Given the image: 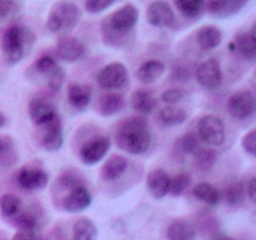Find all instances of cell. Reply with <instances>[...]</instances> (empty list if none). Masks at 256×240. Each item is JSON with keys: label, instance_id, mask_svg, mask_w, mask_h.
<instances>
[{"label": "cell", "instance_id": "6da1fadb", "mask_svg": "<svg viewBox=\"0 0 256 240\" xmlns=\"http://www.w3.org/2000/svg\"><path fill=\"white\" fill-rule=\"evenodd\" d=\"M139 20V9L134 4H125L102 20V36L106 45L122 48L132 39Z\"/></svg>", "mask_w": 256, "mask_h": 240}, {"label": "cell", "instance_id": "7a4b0ae2", "mask_svg": "<svg viewBox=\"0 0 256 240\" xmlns=\"http://www.w3.org/2000/svg\"><path fill=\"white\" fill-rule=\"evenodd\" d=\"M152 129L142 115L129 116L122 120L115 132L116 145L132 155H142L152 146Z\"/></svg>", "mask_w": 256, "mask_h": 240}, {"label": "cell", "instance_id": "3957f363", "mask_svg": "<svg viewBox=\"0 0 256 240\" xmlns=\"http://www.w3.org/2000/svg\"><path fill=\"white\" fill-rule=\"evenodd\" d=\"M36 42V36L30 28L24 25H12L2 34V55L9 65H15L22 62L30 52Z\"/></svg>", "mask_w": 256, "mask_h": 240}, {"label": "cell", "instance_id": "277c9868", "mask_svg": "<svg viewBox=\"0 0 256 240\" xmlns=\"http://www.w3.org/2000/svg\"><path fill=\"white\" fill-rule=\"evenodd\" d=\"M82 19V12L76 4L68 0L56 2L50 9L46 19V28L52 34H69Z\"/></svg>", "mask_w": 256, "mask_h": 240}, {"label": "cell", "instance_id": "5b68a950", "mask_svg": "<svg viewBox=\"0 0 256 240\" xmlns=\"http://www.w3.org/2000/svg\"><path fill=\"white\" fill-rule=\"evenodd\" d=\"M30 70L40 75L45 82L48 89L52 92H58L65 82L64 69L52 55H42L32 64Z\"/></svg>", "mask_w": 256, "mask_h": 240}, {"label": "cell", "instance_id": "8992f818", "mask_svg": "<svg viewBox=\"0 0 256 240\" xmlns=\"http://www.w3.org/2000/svg\"><path fill=\"white\" fill-rule=\"evenodd\" d=\"M198 138L210 146H220L225 142L224 122L216 115H205L196 126Z\"/></svg>", "mask_w": 256, "mask_h": 240}, {"label": "cell", "instance_id": "52a82bcc", "mask_svg": "<svg viewBox=\"0 0 256 240\" xmlns=\"http://www.w3.org/2000/svg\"><path fill=\"white\" fill-rule=\"evenodd\" d=\"M129 82V72L126 66L122 62H110L100 69L96 75V82L102 89L109 90H119L126 86Z\"/></svg>", "mask_w": 256, "mask_h": 240}, {"label": "cell", "instance_id": "ba28073f", "mask_svg": "<svg viewBox=\"0 0 256 240\" xmlns=\"http://www.w3.org/2000/svg\"><path fill=\"white\" fill-rule=\"evenodd\" d=\"M228 109L230 115L238 120H245L255 112V96L250 90H239L229 98Z\"/></svg>", "mask_w": 256, "mask_h": 240}, {"label": "cell", "instance_id": "9c48e42d", "mask_svg": "<svg viewBox=\"0 0 256 240\" xmlns=\"http://www.w3.org/2000/svg\"><path fill=\"white\" fill-rule=\"evenodd\" d=\"M196 80L204 89L216 90L222 82V65L216 58H209L198 66Z\"/></svg>", "mask_w": 256, "mask_h": 240}, {"label": "cell", "instance_id": "30bf717a", "mask_svg": "<svg viewBox=\"0 0 256 240\" xmlns=\"http://www.w3.org/2000/svg\"><path fill=\"white\" fill-rule=\"evenodd\" d=\"M40 144L46 152H54L62 149L64 144V135H62V122L59 115L42 125L40 132Z\"/></svg>", "mask_w": 256, "mask_h": 240}, {"label": "cell", "instance_id": "8fae6325", "mask_svg": "<svg viewBox=\"0 0 256 240\" xmlns=\"http://www.w3.org/2000/svg\"><path fill=\"white\" fill-rule=\"evenodd\" d=\"M112 142L108 136H100L90 139L85 142L79 152L80 160L86 165H94L105 158L110 149Z\"/></svg>", "mask_w": 256, "mask_h": 240}, {"label": "cell", "instance_id": "7c38bea8", "mask_svg": "<svg viewBox=\"0 0 256 240\" xmlns=\"http://www.w3.org/2000/svg\"><path fill=\"white\" fill-rule=\"evenodd\" d=\"M146 20L154 28H172L175 24V14L168 2L156 0L148 6Z\"/></svg>", "mask_w": 256, "mask_h": 240}, {"label": "cell", "instance_id": "4fadbf2b", "mask_svg": "<svg viewBox=\"0 0 256 240\" xmlns=\"http://www.w3.org/2000/svg\"><path fill=\"white\" fill-rule=\"evenodd\" d=\"M16 182L20 188L29 192L44 189L49 182V175L42 169L32 166H24L18 172Z\"/></svg>", "mask_w": 256, "mask_h": 240}, {"label": "cell", "instance_id": "5bb4252c", "mask_svg": "<svg viewBox=\"0 0 256 240\" xmlns=\"http://www.w3.org/2000/svg\"><path fill=\"white\" fill-rule=\"evenodd\" d=\"M92 202V196L85 185L78 184L70 189L69 194L62 199V208L68 212H80L88 209Z\"/></svg>", "mask_w": 256, "mask_h": 240}, {"label": "cell", "instance_id": "9a60e30c", "mask_svg": "<svg viewBox=\"0 0 256 240\" xmlns=\"http://www.w3.org/2000/svg\"><path fill=\"white\" fill-rule=\"evenodd\" d=\"M28 112H29L30 119L38 126L45 125L58 115L55 105L50 100L45 99V98H35V99H32L29 102Z\"/></svg>", "mask_w": 256, "mask_h": 240}, {"label": "cell", "instance_id": "2e32d148", "mask_svg": "<svg viewBox=\"0 0 256 240\" xmlns=\"http://www.w3.org/2000/svg\"><path fill=\"white\" fill-rule=\"evenodd\" d=\"M85 55V45L78 38L65 36L60 38L56 44V56L65 62H75Z\"/></svg>", "mask_w": 256, "mask_h": 240}, {"label": "cell", "instance_id": "e0dca14e", "mask_svg": "<svg viewBox=\"0 0 256 240\" xmlns=\"http://www.w3.org/2000/svg\"><path fill=\"white\" fill-rule=\"evenodd\" d=\"M249 0H205L206 12L216 19H225L242 12Z\"/></svg>", "mask_w": 256, "mask_h": 240}, {"label": "cell", "instance_id": "ac0fdd59", "mask_svg": "<svg viewBox=\"0 0 256 240\" xmlns=\"http://www.w3.org/2000/svg\"><path fill=\"white\" fill-rule=\"evenodd\" d=\"M256 26L252 24L249 32H240L235 36V39L230 42V49L232 52H238L242 59L252 62L256 56Z\"/></svg>", "mask_w": 256, "mask_h": 240}, {"label": "cell", "instance_id": "d6986e66", "mask_svg": "<svg viewBox=\"0 0 256 240\" xmlns=\"http://www.w3.org/2000/svg\"><path fill=\"white\" fill-rule=\"evenodd\" d=\"M92 86L80 82H72L68 86V102L78 112H84L92 102Z\"/></svg>", "mask_w": 256, "mask_h": 240}, {"label": "cell", "instance_id": "ffe728a7", "mask_svg": "<svg viewBox=\"0 0 256 240\" xmlns=\"http://www.w3.org/2000/svg\"><path fill=\"white\" fill-rule=\"evenodd\" d=\"M170 182H172V178L162 169L152 170L146 178L148 190H149L152 198L162 199V198L169 194Z\"/></svg>", "mask_w": 256, "mask_h": 240}, {"label": "cell", "instance_id": "44dd1931", "mask_svg": "<svg viewBox=\"0 0 256 240\" xmlns=\"http://www.w3.org/2000/svg\"><path fill=\"white\" fill-rule=\"evenodd\" d=\"M165 72L164 62L156 59H150L142 62L136 70V78L142 84H152Z\"/></svg>", "mask_w": 256, "mask_h": 240}, {"label": "cell", "instance_id": "7402d4cb", "mask_svg": "<svg viewBox=\"0 0 256 240\" xmlns=\"http://www.w3.org/2000/svg\"><path fill=\"white\" fill-rule=\"evenodd\" d=\"M124 106V96L120 92H109L102 94L98 102V112L102 116H112Z\"/></svg>", "mask_w": 256, "mask_h": 240}, {"label": "cell", "instance_id": "603a6c76", "mask_svg": "<svg viewBox=\"0 0 256 240\" xmlns=\"http://www.w3.org/2000/svg\"><path fill=\"white\" fill-rule=\"evenodd\" d=\"M128 168V160L126 158L122 155L114 154L104 162L102 168V178L106 182H114V180L119 179Z\"/></svg>", "mask_w": 256, "mask_h": 240}, {"label": "cell", "instance_id": "cb8c5ba5", "mask_svg": "<svg viewBox=\"0 0 256 240\" xmlns=\"http://www.w3.org/2000/svg\"><path fill=\"white\" fill-rule=\"evenodd\" d=\"M222 42V30L215 25H204L196 34V42L202 50H212Z\"/></svg>", "mask_w": 256, "mask_h": 240}, {"label": "cell", "instance_id": "d4e9b609", "mask_svg": "<svg viewBox=\"0 0 256 240\" xmlns=\"http://www.w3.org/2000/svg\"><path fill=\"white\" fill-rule=\"evenodd\" d=\"M168 240H195L196 229L186 220H172L166 229Z\"/></svg>", "mask_w": 256, "mask_h": 240}, {"label": "cell", "instance_id": "484cf974", "mask_svg": "<svg viewBox=\"0 0 256 240\" xmlns=\"http://www.w3.org/2000/svg\"><path fill=\"white\" fill-rule=\"evenodd\" d=\"M155 105V98L152 96V94L148 90L139 89L135 90L132 94V106L138 114H140L142 116L145 115H149L154 112Z\"/></svg>", "mask_w": 256, "mask_h": 240}, {"label": "cell", "instance_id": "4316f807", "mask_svg": "<svg viewBox=\"0 0 256 240\" xmlns=\"http://www.w3.org/2000/svg\"><path fill=\"white\" fill-rule=\"evenodd\" d=\"M98 228L89 218H80L74 222L72 240H96Z\"/></svg>", "mask_w": 256, "mask_h": 240}, {"label": "cell", "instance_id": "83f0119b", "mask_svg": "<svg viewBox=\"0 0 256 240\" xmlns=\"http://www.w3.org/2000/svg\"><path fill=\"white\" fill-rule=\"evenodd\" d=\"M159 120L164 126L166 128H174L178 125L182 124L186 120L188 114L185 110L182 108H178L175 105H168V106L162 108L159 112Z\"/></svg>", "mask_w": 256, "mask_h": 240}, {"label": "cell", "instance_id": "f1b7e54d", "mask_svg": "<svg viewBox=\"0 0 256 240\" xmlns=\"http://www.w3.org/2000/svg\"><path fill=\"white\" fill-rule=\"evenodd\" d=\"M192 195H194L198 200L210 205V206H215V205L219 204L220 202L219 190H218L214 185H212L210 182H199V184L194 188V190H192Z\"/></svg>", "mask_w": 256, "mask_h": 240}, {"label": "cell", "instance_id": "f546056e", "mask_svg": "<svg viewBox=\"0 0 256 240\" xmlns=\"http://www.w3.org/2000/svg\"><path fill=\"white\" fill-rule=\"evenodd\" d=\"M22 199L15 194L6 192V194L2 195V198H0V212H2V216L12 219L15 215L22 212Z\"/></svg>", "mask_w": 256, "mask_h": 240}, {"label": "cell", "instance_id": "4dcf8cb0", "mask_svg": "<svg viewBox=\"0 0 256 240\" xmlns=\"http://www.w3.org/2000/svg\"><path fill=\"white\" fill-rule=\"evenodd\" d=\"M16 162L15 142L10 135H0V165L9 166Z\"/></svg>", "mask_w": 256, "mask_h": 240}, {"label": "cell", "instance_id": "1f68e13d", "mask_svg": "<svg viewBox=\"0 0 256 240\" xmlns=\"http://www.w3.org/2000/svg\"><path fill=\"white\" fill-rule=\"evenodd\" d=\"M178 10L188 19H195L202 14L205 0H174Z\"/></svg>", "mask_w": 256, "mask_h": 240}, {"label": "cell", "instance_id": "d6a6232c", "mask_svg": "<svg viewBox=\"0 0 256 240\" xmlns=\"http://www.w3.org/2000/svg\"><path fill=\"white\" fill-rule=\"evenodd\" d=\"M224 198L228 204L238 206L245 199V185L240 182H234L226 186L224 192Z\"/></svg>", "mask_w": 256, "mask_h": 240}, {"label": "cell", "instance_id": "836d02e7", "mask_svg": "<svg viewBox=\"0 0 256 240\" xmlns=\"http://www.w3.org/2000/svg\"><path fill=\"white\" fill-rule=\"evenodd\" d=\"M12 220V225L19 230L35 232V229L38 228V216L32 212H20Z\"/></svg>", "mask_w": 256, "mask_h": 240}, {"label": "cell", "instance_id": "e575fe53", "mask_svg": "<svg viewBox=\"0 0 256 240\" xmlns=\"http://www.w3.org/2000/svg\"><path fill=\"white\" fill-rule=\"evenodd\" d=\"M195 164L200 170L205 172V170L212 169V165L216 162V152L212 149H205V148H200L196 152H195Z\"/></svg>", "mask_w": 256, "mask_h": 240}, {"label": "cell", "instance_id": "d590c367", "mask_svg": "<svg viewBox=\"0 0 256 240\" xmlns=\"http://www.w3.org/2000/svg\"><path fill=\"white\" fill-rule=\"evenodd\" d=\"M190 185V176L185 172H180L176 176H174L170 182V189L169 192L172 196H180L185 190L188 189V186Z\"/></svg>", "mask_w": 256, "mask_h": 240}, {"label": "cell", "instance_id": "8d00e7d4", "mask_svg": "<svg viewBox=\"0 0 256 240\" xmlns=\"http://www.w3.org/2000/svg\"><path fill=\"white\" fill-rule=\"evenodd\" d=\"M20 8L15 0H0V22L15 18Z\"/></svg>", "mask_w": 256, "mask_h": 240}, {"label": "cell", "instance_id": "74e56055", "mask_svg": "<svg viewBox=\"0 0 256 240\" xmlns=\"http://www.w3.org/2000/svg\"><path fill=\"white\" fill-rule=\"evenodd\" d=\"M180 148L185 154L194 155L200 149L199 138L194 132H188L180 140Z\"/></svg>", "mask_w": 256, "mask_h": 240}, {"label": "cell", "instance_id": "f35d334b", "mask_svg": "<svg viewBox=\"0 0 256 240\" xmlns=\"http://www.w3.org/2000/svg\"><path fill=\"white\" fill-rule=\"evenodd\" d=\"M114 2H116L115 0H85L84 8L90 14H99L112 6Z\"/></svg>", "mask_w": 256, "mask_h": 240}, {"label": "cell", "instance_id": "ab89813d", "mask_svg": "<svg viewBox=\"0 0 256 240\" xmlns=\"http://www.w3.org/2000/svg\"><path fill=\"white\" fill-rule=\"evenodd\" d=\"M184 98V92L178 88H170L162 94V100L168 105H175Z\"/></svg>", "mask_w": 256, "mask_h": 240}, {"label": "cell", "instance_id": "60d3db41", "mask_svg": "<svg viewBox=\"0 0 256 240\" xmlns=\"http://www.w3.org/2000/svg\"><path fill=\"white\" fill-rule=\"evenodd\" d=\"M242 149L248 152L252 156H255L256 155V130L252 129L249 132L242 136Z\"/></svg>", "mask_w": 256, "mask_h": 240}, {"label": "cell", "instance_id": "b9f144b4", "mask_svg": "<svg viewBox=\"0 0 256 240\" xmlns=\"http://www.w3.org/2000/svg\"><path fill=\"white\" fill-rule=\"evenodd\" d=\"M245 194L249 196V199L252 200V202H255L256 199V178L252 176L249 182L245 185Z\"/></svg>", "mask_w": 256, "mask_h": 240}, {"label": "cell", "instance_id": "7bdbcfd3", "mask_svg": "<svg viewBox=\"0 0 256 240\" xmlns=\"http://www.w3.org/2000/svg\"><path fill=\"white\" fill-rule=\"evenodd\" d=\"M189 75H190V72L188 68L178 66L172 70V79L175 80H180V82H182V80L189 79Z\"/></svg>", "mask_w": 256, "mask_h": 240}, {"label": "cell", "instance_id": "ee69618b", "mask_svg": "<svg viewBox=\"0 0 256 240\" xmlns=\"http://www.w3.org/2000/svg\"><path fill=\"white\" fill-rule=\"evenodd\" d=\"M35 232H25V230H18L14 235H12V240H35Z\"/></svg>", "mask_w": 256, "mask_h": 240}, {"label": "cell", "instance_id": "f6af8a7d", "mask_svg": "<svg viewBox=\"0 0 256 240\" xmlns=\"http://www.w3.org/2000/svg\"><path fill=\"white\" fill-rule=\"evenodd\" d=\"M210 240H235V239H232V236H228V235L225 234H215L212 235V238Z\"/></svg>", "mask_w": 256, "mask_h": 240}, {"label": "cell", "instance_id": "bcb514c9", "mask_svg": "<svg viewBox=\"0 0 256 240\" xmlns=\"http://www.w3.org/2000/svg\"><path fill=\"white\" fill-rule=\"evenodd\" d=\"M5 122H6V119H5L4 114H2V112H0V129H2V126H4Z\"/></svg>", "mask_w": 256, "mask_h": 240}, {"label": "cell", "instance_id": "7dc6e473", "mask_svg": "<svg viewBox=\"0 0 256 240\" xmlns=\"http://www.w3.org/2000/svg\"><path fill=\"white\" fill-rule=\"evenodd\" d=\"M35 240H45V239H42V238H35Z\"/></svg>", "mask_w": 256, "mask_h": 240}, {"label": "cell", "instance_id": "c3c4849f", "mask_svg": "<svg viewBox=\"0 0 256 240\" xmlns=\"http://www.w3.org/2000/svg\"><path fill=\"white\" fill-rule=\"evenodd\" d=\"M115 2H122V0H115Z\"/></svg>", "mask_w": 256, "mask_h": 240}]
</instances>
